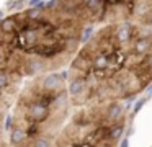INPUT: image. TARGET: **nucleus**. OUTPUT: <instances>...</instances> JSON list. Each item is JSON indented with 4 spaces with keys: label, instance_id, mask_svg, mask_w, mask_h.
Segmentation results:
<instances>
[{
    "label": "nucleus",
    "instance_id": "5701e85b",
    "mask_svg": "<svg viewBox=\"0 0 152 147\" xmlns=\"http://www.w3.org/2000/svg\"><path fill=\"white\" fill-rule=\"evenodd\" d=\"M149 25H152V10H151V13H149Z\"/></svg>",
    "mask_w": 152,
    "mask_h": 147
},
{
    "label": "nucleus",
    "instance_id": "bb28decb",
    "mask_svg": "<svg viewBox=\"0 0 152 147\" xmlns=\"http://www.w3.org/2000/svg\"><path fill=\"white\" fill-rule=\"evenodd\" d=\"M20 2H23V0H20Z\"/></svg>",
    "mask_w": 152,
    "mask_h": 147
},
{
    "label": "nucleus",
    "instance_id": "9d476101",
    "mask_svg": "<svg viewBox=\"0 0 152 147\" xmlns=\"http://www.w3.org/2000/svg\"><path fill=\"white\" fill-rule=\"evenodd\" d=\"M90 123H92V116L87 111H79L74 116V124L75 126H88Z\"/></svg>",
    "mask_w": 152,
    "mask_h": 147
},
{
    "label": "nucleus",
    "instance_id": "f257e3e1",
    "mask_svg": "<svg viewBox=\"0 0 152 147\" xmlns=\"http://www.w3.org/2000/svg\"><path fill=\"white\" fill-rule=\"evenodd\" d=\"M51 111L48 106H43V105H38V103H30L28 105V110H26V119L30 123H43L49 118Z\"/></svg>",
    "mask_w": 152,
    "mask_h": 147
},
{
    "label": "nucleus",
    "instance_id": "f03ea898",
    "mask_svg": "<svg viewBox=\"0 0 152 147\" xmlns=\"http://www.w3.org/2000/svg\"><path fill=\"white\" fill-rule=\"evenodd\" d=\"M113 38L116 39V42L119 46L131 42L132 41V26L129 25V21H124L121 25L115 26V29H113Z\"/></svg>",
    "mask_w": 152,
    "mask_h": 147
},
{
    "label": "nucleus",
    "instance_id": "9b49d317",
    "mask_svg": "<svg viewBox=\"0 0 152 147\" xmlns=\"http://www.w3.org/2000/svg\"><path fill=\"white\" fill-rule=\"evenodd\" d=\"M92 34H93V26L92 25L87 26V28H83V29H80V33H79V42L87 44V42L90 41V38H92Z\"/></svg>",
    "mask_w": 152,
    "mask_h": 147
},
{
    "label": "nucleus",
    "instance_id": "dca6fc26",
    "mask_svg": "<svg viewBox=\"0 0 152 147\" xmlns=\"http://www.w3.org/2000/svg\"><path fill=\"white\" fill-rule=\"evenodd\" d=\"M4 127H5V131H12V127H13V118H12L10 114H8L7 118H5Z\"/></svg>",
    "mask_w": 152,
    "mask_h": 147
},
{
    "label": "nucleus",
    "instance_id": "39448f33",
    "mask_svg": "<svg viewBox=\"0 0 152 147\" xmlns=\"http://www.w3.org/2000/svg\"><path fill=\"white\" fill-rule=\"evenodd\" d=\"M131 51L136 52V54H149V52L152 51V41L149 38H134L131 41Z\"/></svg>",
    "mask_w": 152,
    "mask_h": 147
},
{
    "label": "nucleus",
    "instance_id": "aec40b11",
    "mask_svg": "<svg viewBox=\"0 0 152 147\" xmlns=\"http://www.w3.org/2000/svg\"><path fill=\"white\" fill-rule=\"evenodd\" d=\"M59 77H61V80H67V78H69V72L67 70H62L59 74Z\"/></svg>",
    "mask_w": 152,
    "mask_h": 147
},
{
    "label": "nucleus",
    "instance_id": "7ed1b4c3",
    "mask_svg": "<svg viewBox=\"0 0 152 147\" xmlns=\"http://www.w3.org/2000/svg\"><path fill=\"white\" fill-rule=\"evenodd\" d=\"M103 119L106 123H115V121H119V119H124V108L121 106L119 103H110L106 106V110L103 111Z\"/></svg>",
    "mask_w": 152,
    "mask_h": 147
},
{
    "label": "nucleus",
    "instance_id": "0eeeda50",
    "mask_svg": "<svg viewBox=\"0 0 152 147\" xmlns=\"http://www.w3.org/2000/svg\"><path fill=\"white\" fill-rule=\"evenodd\" d=\"M17 26H18L17 15H15V16H8V18H5V16H4V18L0 20V31L5 33V34H15Z\"/></svg>",
    "mask_w": 152,
    "mask_h": 147
},
{
    "label": "nucleus",
    "instance_id": "f3484780",
    "mask_svg": "<svg viewBox=\"0 0 152 147\" xmlns=\"http://www.w3.org/2000/svg\"><path fill=\"white\" fill-rule=\"evenodd\" d=\"M31 146H49V140H48V139H36V140H31Z\"/></svg>",
    "mask_w": 152,
    "mask_h": 147
},
{
    "label": "nucleus",
    "instance_id": "6ab92c4d",
    "mask_svg": "<svg viewBox=\"0 0 152 147\" xmlns=\"http://www.w3.org/2000/svg\"><path fill=\"white\" fill-rule=\"evenodd\" d=\"M33 7H38V8H41V10L46 12V2H44V0H39V2H38L36 5H33Z\"/></svg>",
    "mask_w": 152,
    "mask_h": 147
},
{
    "label": "nucleus",
    "instance_id": "1a4fd4ad",
    "mask_svg": "<svg viewBox=\"0 0 152 147\" xmlns=\"http://www.w3.org/2000/svg\"><path fill=\"white\" fill-rule=\"evenodd\" d=\"M41 70H44V62L39 61V59H31V61H28L25 64V72L28 75H34Z\"/></svg>",
    "mask_w": 152,
    "mask_h": 147
},
{
    "label": "nucleus",
    "instance_id": "f8f14e48",
    "mask_svg": "<svg viewBox=\"0 0 152 147\" xmlns=\"http://www.w3.org/2000/svg\"><path fill=\"white\" fill-rule=\"evenodd\" d=\"M43 13H44V10L38 8V7H31L30 10L25 12V16L28 20H39V18H43Z\"/></svg>",
    "mask_w": 152,
    "mask_h": 147
},
{
    "label": "nucleus",
    "instance_id": "4468645a",
    "mask_svg": "<svg viewBox=\"0 0 152 147\" xmlns=\"http://www.w3.org/2000/svg\"><path fill=\"white\" fill-rule=\"evenodd\" d=\"M147 100H149L147 97H145V98H141V100H139L137 103L134 105V110H132V114L139 113V111H141V108H142V106H144V105H145V101H147Z\"/></svg>",
    "mask_w": 152,
    "mask_h": 147
},
{
    "label": "nucleus",
    "instance_id": "ddd939ff",
    "mask_svg": "<svg viewBox=\"0 0 152 147\" xmlns=\"http://www.w3.org/2000/svg\"><path fill=\"white\" fill-rule=\"evenodd\" d=\"M12 83V78H10V72H7L5 69H0V87L5 88Z\"/></svg>",
    "mask_w": 152,
    "mask_h": 147
},
{
    "label": "nucleus",
    "instance_id": "b1692460",
    "mask_svg": "<svg viewBox=\"0 0 152 147\" xmlns=\"http://www.w3.org/2000/svg\"><path fill=\"white\" fill-rule=\"evenodd\" d=\"M4 16H5V13H4V10H0V20L4 18Z\"/></svg>",
    "mask_w": 152,
    "mask_h": 147
},
{
    "label": "nucleus",
    "instance_id": "6e6552de",
    "mask_svg": "<svg viewBox=\"0 0 152 147\" xmlns=\"http://www.w3.org/2000/svg\"><path fill=\"white\" fill-rule=\"evenodd\" d=\"M26 132L23 127H12V134H10V142L13 146H21L26 142Z\"/></svg>",
    "mask_w": 152,
    "mask_h": 147
},
{
    "label": "nucleus",
    "instance_id": "393cba45",
    "mask_svg": "<svg viewBox=\"0 0 152 147\" xmlns=\"http://www.w3.org/2000/svg\"><path fill=\"white\" fill-rule=\"evenodd\" d=\"M147 98H152V88L149 90V95H147Z\"/></svg>",
    "mask_w": 152,
    "mask_h": 147
},
{
    "label": "nucleus",
    "instance_id": "20e7f679",
    "mask_svg": "<svg viewBox=\"0 0 152 147\" xmlns=\"http://www.w3.org/2000/svg\"><path fill=\"white\" fill-rule=\"evenodd\" d=\"M87 88H88V85H87V82H85V77L74 74L72 78H70V82H69L67 91H69L72 97H80V95H82Z\"/></svg>",
    "mask_w": 152,
    "mask_h": 147
},
{
    "label": "nucleus",
    "instance_id": "423d86ee",
    "mask_svg": "<svg viewBox=\"0 0 152 147\" xmlns=\"http://www.w3.org/2000/svg\"><path fill=\"white\" fill-rule=\"evenodd\" d=\"M41 88L48 91H56L62 88V80H61L59 74H49L41 80Z\"/></svg>",
    "mask_w": 152,
    "mask_h": 147
},
{
    "label": "nucleus",
    "instance_id": "a211bd4d",
    "mask_svg": "<svg viewBox=\"0 0 152 147\" xmlns=\"http://www.w3.org/2000/svg\"><path fill=\"white\" fill-rule=\"evenodd\" d=\"M57 5V0H49V2L46 3V10H54Z\"/></svg>",
    "mask_w": 152,
    "mask_h": 147
},
{
    "label": "nucleus",
    "instance_id": "2eb2a0df",
    "mask_svg": "<svg viewBox=\"0 0 152 147\" xmlns=\"http://www.w3.org/2000/svg\"><path fill=\"white\" fill-rule=\"evenodd\" d=\"M21 2L20 0H8L7 3H5V7H7L8 10H15V8H20Z\"/></svg>",
    "mask_w": 152,
    "mask_h": 147
},
{
    "label": "nucleus",
    "instance_id": "a878e982",
    "mask_svg": "<svg viewBox=\"0 0 152 147\" xmlns=\"http://www.w3.org/2000/svg\"><path fill=\"white\" fill-rule=\"evenodd\" d=\"M2 93H4V88L0 87V98H2Z\"/></svg>",
    "mask_w": 152,
    "mask_h": 147
},
{
    "label": "nucleus",
    "instance_id": "4be33fe9",
    "mask_svg": "<svg viewBox=\"0 0 152 147\" xmlns=\"http://www.w3.org/2000/svg\"><path fill=\"white\" fill-rule=\"evenodd\" d=\"M39 2V0H30V7H33V5H36V3Z\"/></svg>",
    "mask_w": 152,
    "mask_h": 147
},
{
    "label": "nucleus",
    "instance_id": "412c9836",
    "mask_svg": "<svg viewBox=\"0 0 152 147\" xmlns=\"http://www.w3.org/2000/svg\"><path fill=\"white\" fill-rule=\"evenodd\" d=\"M128 144H129V140H128V139H123V140H121V146H123V147H126Z\"/></svg>",
    "mask_w": 152,
    "mask_h": 147
}]
</instances>
